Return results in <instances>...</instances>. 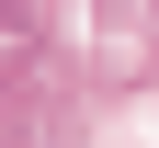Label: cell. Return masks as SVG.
Segmentation results:
<instances>
[{
  "label": "cell",
  "mask_w": 159,
  "mask_h": 148,
  "mask_svg": "<svg viewBox=\"0 0 159 148\" xmlns=\"http://www.w3.org/2000/svg\"><path fill=\"white\" fill-rule=\"evenodd\" d=\"M23 69H34V12L0 0V80H23Z\"/></svg>",
  "instance_id": "6da1fadb"
}]
</instances>
